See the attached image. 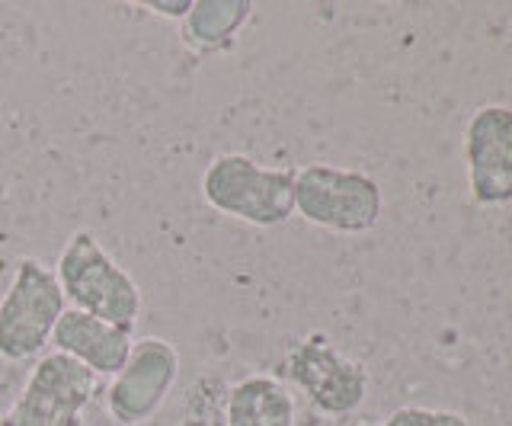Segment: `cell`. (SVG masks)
<instances>
[{
	"label": "cell",
	"instance_id": "30bf717a",
	"mask_svg": "<svg viewBox=\"0 0 512 426\" xmlns=\"http://www.w3.org/2000/svg\"><path fill=\"white\" fill-rule=\"evenodd\" d=\"M250 17V0H192V10L180 23V39L199 58L231 52L237 33L250 23Z\"/></svg>",
	"mask_w": 512,
	"mask_h": 426
},
{
	"label": "cell",
	"instance_id": "ba28073f",
	"mask_svg": "<svg viewBox=\"0 0 512 426\" xmlns=\"http://www.w3.org/2000/svg\"><path fill=\"white\" fill-rule=\"evenodd\" d=\"M464 161H468V186L477 205L512 202V109L480 106L468 119L464 132Z\"/></svg>",
	"mask_w": 512,
	"mask_h": 426
},
{
	"label": "cell",
	"instance_id": "9c48e42d",
	"mask_svg": "<svg viewBox=\"0 0 512 426\" xmlns=\"http://www.w3.org/2000/svg\"><path fill=\"white\" fill-rule=\"evenodd\" d=\"M132 330H122L109 321L93 318V314L68 308L52 334L55 353L71 356L84 369H90L96 378L119 375L128 353H132Z\"/></svg>",
	"mask_w": 512,
	"mask_h": 426
},
{
	"label": "cell",
	"instance_id": "5b68a950",
	"mask_svg": "<svg viewBox=\"0 0 512 426\" xmlns=\"http://www.w3.org/2000/svg\"><path fill=\"white\" fill-rule=\"evenodd\" d=\"M282 375L324 417L356 414L368 394V369L359 359L346 356L320 330L288 346L282 356Z\"/></svg>",
	"mask_w": 512,
	"mask_h": 426
},
{
	"label": "cell",
	"instance_id": "7a4b0ae2",
	"mask_svg": "<svg viewBox=\"0 0 512 426\" xmlns=\"http://www.w3.org/2000/svg\"><path fill=\"white\" fill-rule=\"evenodd\" d=\"M202 199L253 228H279L295 215V170L263 167L247 154H218L202 173Z\"/></svg>",
	"mask_w": 512,
	"mask_h": 426
},
{
	"label": "cell",
	"instance_id": "3957f363",
	"mask_svg": "<svg viewBox=\"0 0 512 426\" xmlns=\"http://www.w3.org/2000/svg\"><path fill=\"white\" fill-rule=\"evenodd\" d=\"M64 311L68 302L55 270H48L36 257H23L7 292L0 295V359L26 362L42 356Z\"/></svg>",
	"mask_w": 512,
	"mask_h": 426
},
{
	"label": "cell",
	"instance_id": "277c9868",
	"mask_svg": "<svg viewBox=\"0 0 512 426\" xmlns=\"http://www.w3.org/2000/svg\"><path fill=\"white\" fill-rule=\"evenodd\" d=\"M384 212L381 186L359 170L304 164L295 170V215L333 234H365Z\"/></svg>",
	"mask_w": 512,
	"mask_h": 426
},
{
	"label": "cell",
	"instance_id": "52a82bcc",
	"mask_svg": "<svg viewBox=\"0 0 512 426\" xmlns=\"http://www.w3.org/2000/svg\"><path fill=\"white\" fill-rule=\"evenodd\" d=\"M180 378V353L164 337H141L132 343L125 366L112 375L106 391V407L116 426L148 423L167 404Z\"/></svg>",
	"mask_w": 512,
	"mask_h": 426
},
{
	"label": "cell",
	"instance_id": "6da1fadb",
	"mask_svg": "<svg viewBox=\"0 0 512 426\" xmlns=\"http://www.w3.org/2000/svg\"><path fill=\"white\" fill-rule=\"evenodd\" d=\"M55 276L68 308L135 334L141 318V289L93 231L71 234L55 263Z\"/></svg>",
	"mask_w": 512,
	"mask_h": 426
},
{
	"label": "cell",
	"instance_id": "5bb4252c",
	"mask_svg": "<svg viewBox=\"0 0 512 426\" xmlns=\"http://www.w3.org/2000/svg\"><path fill=\"white\" fill-rule=\"evenodd\" d=\"M148 7L151 13H157V17H164V20H186V13L192 10V0H148Z\"/></svg>",
	"mask_w": 512,
	"mask_h": 426
},
{
	"label": "cell",
	"instance_id": "8fae6325",
	"mask_svg": "<svg viewBox=\"0 0 512 426\" xmlns=\"http://www.w3.org/2000/svg\"><path fill=\"white\" fill-rule=\"evenodd\" d=\"M224 426H295V398L279 378L247 375L228 391Z\"/></svg>",
	"mask_w": 512,
	"mask_h": 426
},
{
	"label": "cell",
	"instance_id": "4fadbf2b",
	"mask_svg": "<svg viewBox=\"0 0 512 426\" xmlns=\"http://www.w3.org/2000/svg\"><path fill=\"white\" fill-rule=\"evenodd\" d=\"M381 426H471V423L464 414H458V410L407 404V407H397Z\"/></svg>",
	"mask_w": 512,
	"mask_h": 426
},
{
	"label": "cell",
	"instance_id": "8992f818",
	"mask_svg": "<svg viewBox=\"0 0 512 426\" xmlns=\"http://www.w3.org/2000/svg\"><path fill=\"white\" fill-rule=\"evenodd\" d=\"M100 378L64 353H42L0 426H84Z\"/></svg>",
	"mask_w": 512,
	"mask_h": 426
},
{
	"label": "cell",
	"instance_id": "7c38bea8",
	"mask_svg": "<svg viewBox=\"0 0 512 426\" xmlns=\"http://www.w3.org/2000/svg\"><path fill=\"white\" fill-rule=\"evenodd\" d=\"M228 391L231 385L218 375H202L199 382H192L180 426H224L228 423Z\"/></svg>",
	"mask_w": 512,
	"mask_h": 426
}]
</instances>
